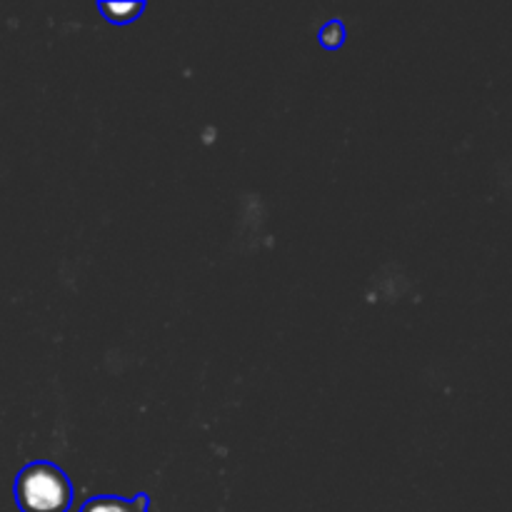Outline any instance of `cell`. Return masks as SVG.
Returning <instances> with one entry per match:
<instances>
[{"label": "cell", "mask_w": 512, "mask_h": 512, "mask_svg": "<svg viewBox=\"0 0 512 512\" xmlns=\"http://www.w3.org/2000/svg\"><path fill=\"white\" fill-rule=\"evenodd\" d=\"M73 483L53 463H30L15 478V503L20 512H68Z\"/></svg>", "instance_id": "1"}, {"label": "cell", "mask_w": 512, "mask_h": 512, "mask_svg": "<svg viewBox=\"0 0 512 512\" xmlns=\"http://www.w3.org/2000/svg\"><path fill=\"white\" fill-rule=\"evenodd\" d=\"M148 505V493H138L133 500L115 498V495H98V498L88 500L80 512H148Z\"/></svg>", "instance_id": "2"}, {"label": "cell", "mask_w": 512, "mask_h": 512, "mask_svg": "<svg viewBox=\"0 0 512 512\" xmlns=\"http://www.w3.org/2000/svg\"><path fill=\"white\" fill-rule=\"evenodd\" d=\"M98 8L110 23H130V20L143 13L145 3L143 0H135V3H98Z\"/></svg>", "instance_id": "3"}, {"label": "cell", "mask_w": 512, "mask_h": 512, "mask_svg": "<svg viewBox=\"0 0 512 512\" xmlns=\"http://www.w3.org/2000/svg\"><path fill=\"white\" fill-rule=\"evenodd\" d=\"M320 45L328 50H335L343 45L345 40V25L340 23V20H330V23L323 25V30H320Z\"/></svg>", "instance_id": "4"}]
</instances>
